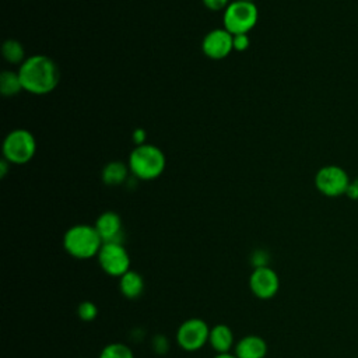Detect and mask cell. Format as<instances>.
I'll return each mask as SVG.
<instances>
[{
    "label": "cell",
    "instance_id": "e0dca14e",
    "mask_svg": "<svg viewBox=\"0 0 358 358\" xmlns=\"http://www.w3.org/2000/svg\"><path fill=\"white\" fill-rule=\"evenodd\" d=\"M22 90V84L18 76V71L4 70L0 74V92L3 96H14Z\"/></svg>",
    "mask_w": 358,
    "mask_h": 358
},
{
    "label": "cell",
    "instance_id": "44dd1931",
    "mask_svg": "<svg viewBox=\"0 0 358 358\" xmlns=\"http://www.w3.org/2000/svg\"><path fill=\"white\" fill-rule=\"evenodd\" d=\"M250 46L249 34H238L234 35V50L245 52Z\"/></svg>",
    "mask_w": 358,
    "mask_h": 358
},
{
    "label": "cell",
    "instance_id": "6da1fadb",
    "mask_svg": "<svg viewBox=\"0 0 358 358\" xmlns=\"http://www.w3.org/2000/svg\"><path fill=\"white\" fill-rule=\"evenodd\" d=\"M22 90L34 95H46L52 92L60 80L57 63L46 55H34L27 57L18 69Z\"/></svg>",
    "mask_w": 358,
    "mask_h": 358
},
{
    "label": "cell",
    "instance_id": "ac0fdd59",
    "mask_svg": "<svg viewBox=\"0 0 358 358\" xmlns=\"http://www.w3.org/2000/svg\"><path fill=\"white\" fill-rule=\"evenodd\" d=\"M98 358H134V354L123 343H110L102 348Z\"/></svg>",
    "mask_w": 358,
    "mask_h": 358
},
{
    "label": "cell",
    "instance_id": "484cf974",
    "mask_svg": "<svg viewBox=\"0 0 358 358\" xmlns=\"http://www.w3.org/2000/svg\"><path fill=\"white\" fill-rule=\"evenodd\" d=\"M11 164L8 162V161H6L4 158L1 159V162H0V178H4L6 175H7V171H8V166H10Z\"/></svg>",
    "mask_w": 358,
    "mask_h": 358
},
{
    "label": "cell",
    "instance_id": "cb8c5ba5",
    "mask_svg": "<svg viewBox=\"0 0 358 358\" xmlns=\"http://www.w3.org/2000/svg\"><path fill=\"white\" fill-rule=\"evenodd\" d=\"M131 138H133V143H134L136 145L145 144V143H147V133H145V130H144V129L138 127V129H136V130L133 131Z\"/></svg>",
    "mask_w": 358,
    "mask_h": 358
},
{
    "label": "cell",
    "instance_id": "d6986e66",
    "mask_svg": "<svg viewBox=\"0 0 358 358\" xmlns=\"http://www.w3.org/2000/svg\"><path fill=\"white\" fill-rule=\"evenodd\" d=\"M77 315L84 322H92L98 316V308L91 301H84L77 308Z\"/></svg>",
    "mask_w": 358,
    "mask_h": 358
},
{
    "label": "cell",
    "instance_id": "8fae6325",
    "mask_svg": "<svg viewBox=\"0 0 358 358\" xmlns=\"http://www.w3.org/2000/svg\"><path fill=\"white\" fill-rule=\"evenodd\" d=\"M94 227L103 243H123V222L117 213L103 211L98 215Z\"/></svg>",
    "mask_w": 358,
    "mask_h": 358
},
{
    "label": "cell",
    "instance_id": "8992f818",
    "mask_svg": "<svg viewBox=\"0 0 358 358\" xmlns=\"http://www.w3.org/2000/svg\"><path fill=\"white\" fill-rule=\"evenodd\" d=\"M315 186L323 196L338 197L347 194L350 178L341 166L326 165L316 172Z\"/></svg>",
    "mask_w": 358,
    "mask_h": 358
},
{
    "label": "cell",
    "instance_id": "ba28073f",
    "mask_svg": "<svg viewBox=\"0 0 358 358\" xmlns=\"http://www.w3.org/2000/svg\"><path fill=\"white\" fill-rule=\"evenodd\" d=\"M96 257L101 268L112 277H122L130 270V256L123 243H103Z\"/></svg>",
    "mask_w": 358,
    "mask_h": 358
},
{
    "label": "cell",
    "instance_id": "7c38bea8",
    "mask_svg": "<svg viewBox=\"0 0 358 358\" xmlns=\"http://www.w3.org/2000/svg\"><path fill=\"white\" fill-rule=\"evenodd\" d=\"M267 343L256 334L242 337L235 345V355L238 358H264L267 355Z\"/></svg>",
    "mask_w": 358,
    "mask_h": 358
},
{
    "label": "cell",
    "instance_id": "603a6c76",
    "mask_svg": "<svg viewBox=\"0 0 358 358\" xmlns=\"http://www.w3.org/2000/svg\"><path fill=\"white\" fill-rule=\"evenodd\" d=\"M229 0H203V4L206 8L211 11H225V8L229 6Z\"/></svg>",
    "mask_w": 358,
    "mask_h": 358
},
{
    "label": "cell",
    "instance_id": "5b68a950",
    "mask_svg": "<svg viewBox=\"0 0 358 358\" xmlns=\"http://www.w3.org/2000/svg\"><path fill=\"white\" fill-rule=\"evenodd\" d=\"M259 20V10L253 1L234 0L224 11V28L232 35L249 34Z\"/></svg>",
    "mask_w": 358,
    "mask_h": 358
},
{
    "label": "cell",
    "instance_id": "5bb4252c",
    "mask_svg": "<svg viewBox=\"0 0 358 358\" xmlns=\"http://www.w3.org/2000/svg\"><path fill=\"white\" fill-rule=\"evenodd\" d=\"M208 343L214 351H217V354L229 352V350L234 347V333L231 327L227 324H215L210 330Z\"/></svg>",
    "mask_w": 358,
    "mask_h": 358
},
{
    "label": "cell",
    "instance_id": "277c9868",
    "mask_svg": "<svg viewBox=\"0 0 358 358\" xmlns=\"http://www.w3.org/2000/svg\"><path fill=\"white\" fill-rule=\"evenodd\" d=\"M35 152V136L27 129H14L3 140V158L11 165H24L29 162Z\"/></svg>",
    "mask_w": 358,
    "mask_h": 358
},
{
    "label": "cell",
    "instance_id": "83f0119b",
    "mask_svg": "<svg viewBox=\"0 0 358 358\" xmlns=\"http://www.w3.org/2000/svg\"><path fill=\"white\" fill-rule=\"evenodd\" d=\"M245 1H253V0H245Z\"/></svg>",
    "mask_w": 358,
    "mask_h": 358
},
{
    "label": "cell",
    "instance_id": "4316f807",
    "mask_svg": "<svg viewBox=\"0 0 358 358\" xmlns=\"http://www.w3.org/2000/svg\"><path fill=\"white\" fill-rule=\"evenodd\" d=\"M214 358H238L236 355H232L229 352H224V354H217Z\"/></svg>",
    "mask_w": 358,
    "mask_h": 358
},
{
    "label": "cell",
    "instance_id": "ffe728a7",
    "mask_svg": "<svg viewBox=\"0 0 358 358\" xmlns=\"http://www.w3.org/2000/svg\"><path fill=\"white\" fill-rule=\"evenodd\" d=\"M268 255L266 250H262V249H257L252 253V257H250V262H252V266L253 268H259V267H266L268 266Z\"/></svg>",
    "mask_w": 358,
    "mask_h": 358
},
{
    "label": "cell",
    "instance_id": "7402d4cb",
    "mask_svg": "<svg viewBox=\"0 0 358 358\" xmlns=\"http://www.w3.org/2000/svg\"><path fill=\"white\" fill-rule=\"evenodd\" d=\"M152 348L157 354H165L169 348V343L162 334H158L152 338Z\"/></svg>",
    "mask_w": 358,
    "mask_h": 358
},
{
    "label": "cell",
    "instance_id": "52a82bcc",
    "mask_svg": "<svg viewBox=\"0 0 358 358\" xmlns=\"http://www.w3.org/2000/svg\"><path fill=\"white\" fill-rule=\"evenodd\" d=\"M210 330L211 329L203 319L190 317L179 326L176 331V341L182 350L194 352L203 348L206 343H208Z\"/></svg>",
    "mask_w": 358,
    "mask_h": 358
},
{
    "label": "cell",
    "instance_id": "30bf717a",
    "mask_svg": "<svg viewBox=\"0 0 358 358\" xmlns=\"http://www.w3.org/2000/svg\"><path fill=\"white\" fill-rule=\"evenodd\" d=\"M249 287L259 299H271L280 289L278 274L268 266L253 268L249 277Z\"/></svg>",
    "mask_w": 358,
    "mask_h": 358
},
{
    "label": "cell",
    "instance_id": "7a4b0ae2",
    "mask_svg": "<svg viewBox=\"0 0 358 358\" xmlns=\"http://www.w3.org/2000/svg\"><path fill=\"white\" fill-rule=\"evenodd\" d=\"M130 173L140 180H154L162 175L166 166L164 151L150 143L136 145L129 154Z\"/></svg>",
    "mask_w": 358,
    "mask_h": 358
},
{
    "label": "cell",
    "instance_id": "3957f363",
    "mask_svg": "<svg viewBox=\"0 0 358 358\" xmlns=\"http://www.w3.org/2000/svg\"><path fill=\"white\" fill-rule=\"evenodd\" d=\"M103 242L94 225L76 224L63 235V248L74 259L87 260L98 256Z\"/></svg>",
    "mask_w": 358,
    "mask_h": 358
},
{
    "label": "cell",
    "instance_id": "2e32d148",
    "mask_svg": "<svg viewBox=\"0 0 358 358\" xmlns=\"http://www.w3.org/2000/svg\"><path fill=\"white\" fill-rule=\"evenodd\" d=\"M1 55L4 60L10 64H21L25 57V48L17 39H6L1 46Z\"/></svg>",
    "mask_w": 358,
    "mask_h": 358
},
{
    "label": "cell",
    "instance_id": "9a60e30c",
    "mask_svg": "<svg viewBox=\"0 0 358 358\" xmlns=\"http://www.w3.org/2000/svg\"><path fill=\"white\" fill-rule=\"evenodd\" d=\"M129 173L130 168L127 164L122 161H110L102 168L101 179L106 186H119L126 182Z\"/></svg>",
    "mask_w": 358,
    "mask_h": 358
},
{
    "label": "cell",
    "instance_id": "d4e9b609",
    "mask_svg": "<svg viewBox=\"0 0 358 358\" xmlns=\"http://www.w3.org/2000/svg\"><path fill=\"white\" fill-rule=\"evenodd\" d=\"M347 196L352 200H358V178L354 179L352 182H350L348 190H347Z\"/></svg>",
    "mask_w": 358,
    "mask_h": 358
},
{
    "label": "cell",
    "instance_id": "9c48e42d",
    "mask_svg": "<svg viewBox=\"0 0 358 358\" xmlns=\"http://www.w3.org/2000/svg\"><path fill=\"white\" fill-rule=\"evenodd\" d=\"M201 50L208 59H225L234 50V35L225 28L211 29L201 41Z\"/></svg>",
    "mask_w": 358,
    "mask_h": 358
},
{
    "label": "cell",
    "instance_id": "4fadbf2b",
    "mask_svg": "<svg viewBox=\"0 0 358 358\" xmlns=\"http://www.w3.org/2000/svg\"><path fill=\"white\" fill-rule=\"evenodd\" d=\"M144 278L137 271L129 270L122 277H119V289L127 299H137L144 292Z\"/></svg>",
    "mask_w": 358,
    "mask_h": 358
}]
</instances>
